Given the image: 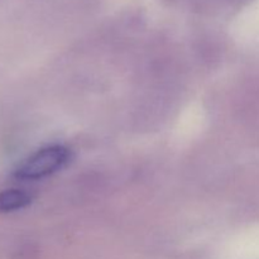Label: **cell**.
<instances>
[{"label":"cell","instance_id":"1","mask_svg":"<svg viewBox=\"0 0 259 259\" xmlns=\"http://www.w3.org/2000/svg\"><path fill=\"white\" fill-rule=\"evenodd\" d=\"M70 151L62 146H50L25 158L15 169L14 176L23 181L45 179L67 164Z\"/></svg>","mask_w":259,"mask_h":259},{"label":"cell","instance_id":"2","mask_svg":"<svg viewBox=\"0 0 259 259\" xmlns=\"http://www.w3.org/2000/svg\"><path fill=\"white\" fill-rule=\"evenodd\" d=\"M30 196L23 190L9 189L0 191V212H13L22 210L30 204Z\"/></svg>","mask_w":259,"mask_h":259}]
</instances>
